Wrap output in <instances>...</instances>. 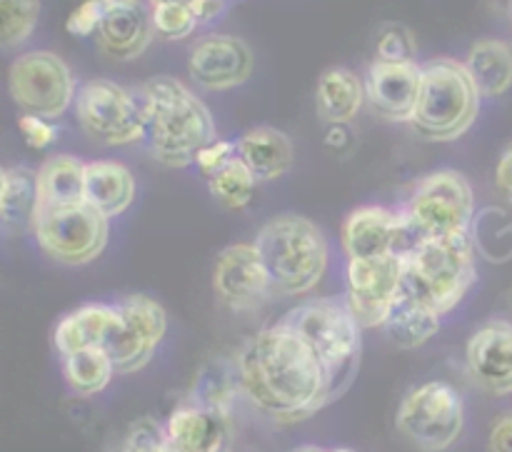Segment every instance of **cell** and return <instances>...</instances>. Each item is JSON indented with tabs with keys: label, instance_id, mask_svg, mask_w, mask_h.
Listing matches in <instances>:
<instances>
[{
	"label": "cell",
	"instance_id": "obj_1",
	"mask_svg": "<svg viewBox=\"0 0 512 452\" xmlns=\"http://www.w3.org/2000/svg\"><path fill=\"white\" fill-rule=\"evenodd\" d=\"M245 398L280 423H295L330 403L328 375L308 343L285 323L270 325L235 355Z\"/></svg>",
	"mask_w": 512,
	"mask_h": 452
},
{
	"label": "cell",
	"instance_id": "obj_2",
	"mask_svg": "<svg viewBox=\"0 0 512 452\" xmlns=\"http://www.w3.org/2000/svg\"><path fill=\"white\" fill-rule=\"evenodd\" d=\"M145 115V143L158 163L185 168L215 143V120L208 105L180 80L158 75L138 90Z\"/></svg>",
	"mask_w": 512,
	"mask_h": 452
},
{
	"label": "cell",
	"instance_id": "obj_3",
	"mask_svg": "<svg viewBox=\"0 0 512 452\" xmlns=\"http://www.w3.org/2000/svg\"><path fill=\"white\" fill-rule=\"evenodd\" d=\"M403 293L433 308L438 315L458 308L475 283V245L470 235L425 238L405 255Z\"/></svg>",
	"mask_w": 512,
	"mask_h": 452
},
{
	"label": "cell",
	"instance_id": "obj_4",
	"mask_svg": "<svg viewBox=\"0 0 512 452\" xmlns=\"http://www.w3.org/2000/svg\"><path fill=\"white\" fill-rule=\"evenodd\" d=\"M280 323L298 333L313 348L328 375L333 403L353 383L360 365V323L345 298H315L293 308Z\"/></svg>",
	"mask_w": 512,
	"mask_h": 452
},
{
	"label": "cell",
	"instance_id": "obj_5",
	"mask_svg": "<svg viewBox=\"0 0 512 452\" xmlns=\"http://www.w3.org/2000/svg\"><path fill=\"white\" fill-rule=\"evenodd\" d=\"M260 258L268 268L273 290L283 295H305L328 270V240L313 220L303 215H278L260 228L255 238Z\"/></svg>",
	"mask_w": 512,
	"mask_h": 452
},
{
	"label": "cell",
	"instance_id": "obj_6",
	"mask_svg": "<svg viewBox=\"0 0 512 452\" xmlns=\"http://www.w3.org/2000/svg\"><path fill=\"white\" fill-rule=\"evenodd\" d=\"M480 110V93L470 80L465 63L435 58L423 65V88L413 128L425 140L450 143L473 128Z\"/></svg>",
	"mask_w": 512,
	"mask_h": 452
},
{
	"label": "cell",
	"instance_id": "obj_7",
	"mask_svg": "<svg viewBox=\"0 0 512 452\" xmlns=\"http://www.w3.org/2000/svg\"><path fill=\"white\" fill-rule=\"evenodd\" d=\"M475 215L473 185L458 170L425 175L403 210L405 223L418 240L470 235Z\"/></svg>",
	"mask_w": 512,
	"mask_h": 452
},
{
	"label": "cell",
	"instance_id": "obj_8",
	"mask_svg": "<svg viewBox=\"0 0 512 452\" xmlns=\"http://www.w3.org/2000/svg\"><path fill=\"white\" fill-rule=\"evenodd\" d=\"M395 425L420 452H443L453 448L463 435V398L450 383L430 380L405 395Z\"/></svg>",
	"mask_w": 512,
	"mask_h": 452
},
{
	"label": "cell",
	"instance_id": "obj_9",
	"mask_svg": "<svg viewBox=\"0 0 512 452\" xmlns=\"http://www.w3.org/2000/svg\"><path fill=\"white\" fill-rule=\"evenodd\" d=\"M75 118L85 133L103 145L145 140V115L138 93L108 78L88 80L75 95Z\"/></svg>",
	"mask_w": 512,
	"mask_h": 452
},
{
	"label": "cell",
	"instance_id": "obj_10",
	"mask_svg": "<svg viewBox=\"0 0 512 452\" xmlns=\"http://www.w3.org/2000/svg\"><path fill=\"white\" fill-rule=\"evenodd\" d=\"M10 95L25 115L55 120L75 105L73 70L50 50H30L13 60L8 75Z\"/></svg>",
	"mask_w": 512,
	"mask_h": 452
},
{
	"label": "cell",
	"instance_id": "obj_11",
	"mask_svg": "<svg viewBox=\"0 0 512 452\" xmlns=\"http://www.w3.org/2000/svg\"><path fill=\"white\" fill-rule=\"evenodd\" d=\"M33 233L50 258L70 268H80L103 255L110 228L108 218L80 203L38 210Z\"/></svg>",
	"mask_w": 512,
	"mask_h": 452
},
{
	"label": "cell",
	"instance_id": "obj_12",
	"mask_svg": "<svg viewBox=\"0 0 512 452\" xmlns=\"http://www.w3.org/2000/svg\"><path fill=\"white\" fill-rule=\"evenodd\" d=\"M403 295L400 255L373 260H348V300L360 328H383L390 310Z\"/></svg>",
	"mask_w": 512,
	"mask_h": 452
},
{
	"label": "cell",
	"instance_id": "obj_13",
	"mask_svg": "<svg viewBox=\"0 0 512 452\" xmlns=\"http://www.w3.org/2000/svg\"><path fill=\"white\" fill-rule=\"evenodd\" d=\"M415 243L420 240L408 228L403 213L378 205L353 210L343 223V248L348 260L405 255Z\"/></svg>",
	"mask_w": 512,
	"mask_h": 452
},
{
	"label": "cell",
	"instance_id": "obj_14",
	"mask_svg": "<svg viewBox=\"0 0 512 452\" xmlns=\"http://www.w3.org/2000/svg\"><path fill=\"white\" fill-rule=\"evenodd\" d=\"M213 288L220 303L233 310H250L268 298L273 280L255 243L228 245L218 255Z\"/></svg>",
	"mask_w": 512,
	"mask_h": 452
},
{
	"label": "cell",
	"instance_id": "obj_15",
	"mask_svg": "<svg viewBox=\"0 0 512 452\" xmlns=\"http://www.w3.org/2000/svg\"><path fill=\"white\" fill-rule=\"evenodd\" d=\"M188 73L200 88L230 90L253 73V50L235 35H205L190 50Z\"/></svg>",
	"mask_w": 512,
	"mask_h": 452
},
{
	"label": "cell",
	"instance_id": "obj_16",
	"mask_svg": "<svg viewBox=\"0 0 512 452\" xmlns=\"http://www.w3.org/2000/svg\"><path fill=\"white\" fill-rule=\"evenodd\" d=\"M423 88V65L378 63L365 75V98L380 118L390 123H413Z\"/></svg>",
	"mask_w": 512,
	"mask_h": 452
},
{
	"label": "cell",
	"instance_id": "obj_17",
	"mask_svg": "<svg viewBox=\"0 0 512 452\" xmlns=\"http://www.w3.org/2000/svg\"><path fill=\"white\" fill-rule=\"evenodd\" d=\"M155 33L153 13L140 0H103L98 38L100 50L113 60H135Z\"/></svg>",
	"mask_w": 512,
	"mask_h": 452
},
{
	"label": "cell",
	"instance_id": "obj_18",
	"mask_svg": "<svg viewBox=\"0 0 512 452\" xmlns=\"http://www.w3.org/2000/svg\"><path fill=\"white\" fill-rule=\"evenodd\" d=\"M470 378L478 388L493 395H512V325H483L465 348Z\"/></svg>",
	"mask_w": 512,
	"mask_h": 452
},
{
	"label": "cell",
	"instance_id": "obj_19",
	"mask_svg": "<svg viewBox=\"0 0 512 452\" xmlns=\"http://www.w3.org/2000/svg\"><path fill=\"white\" fill-rule=\"evenodd\" d=\"M168 438L180 452H230L233 450V423L230 413L205 408L198 403H180L170 413Z\"/></svg>",
	"mask_w": 512,
	"mask_h": 452
},
{
	"label": "cell",
	"instance_id": "obj_20",
	"mask_svg": "<svg viewBox=\"0 0 512 452\" xmlns=\"http://www.w3.org/2000/svg\"><path fill=\"white\" fill-rule=\"evenodd\" d=\"M120 325H123V315H120L118 305L88 303L60 320L58 328H55L53 343L58 348L60 358L88 348L105 350V345L113 340Z\"/></svg>",
	"mask_w": 512,
	"mask_h": 452
},
{
	"label": "cell",
	"instance_id": "obj_21",
	"mask_svg": "<svg viewBox=\"0 0 512 452\" xmlns=\"http://www.w3.org/2000/svg\"><path fill=\"white\" fill-rule=\"evenodd\" d=\"M235 145H238V158L248 165L258 183L278 180L293 168V140L273 125L250 128L248 133L240 135V140H235Z\"/></svg>",
	"mask_w": 512,
	"mask_h": 452
},
{
	"label": "cell",
	"instance_id": "obj_22",
	"mask_svg": "<svg viewBox=\"0 0 512 452\" xmlns=\"http://www.w3.org/2000/svg\"><path fill=\"white\" fill-rule=\"evenodd\" d=\"M135 178L118 160H93L85 168V205L103 218H118L133 205Z\"/></svg>",
	"mask_w": 512,
	"mask_h": 452
},
{
	"label": "cell",
	"instance_id": "obj_23",
	"mask_svg": "<svg viewBox=\"0 0 512 452\" xmlns=\"http://www.w3.org/2000/svg\"><path fill=\"white\" fill-rule=\"evenodd\" d=\"M365 80L350 68H328L318 80V115L330 125H348L365 103Z\"/></svg>",
	"mask_w": 512,
	"mask_h": 452
},
{
	"label": "cell",
	"instance_id": "obj_24",
	"mask_svg": "<svg viewBox=\"0 0 512 452\" xmlns=\"http://www.w3.org/2000/svg\"><path fill=\"white\" fill-rule=\"evenodd\" d=\"M85 168L75 155H53L38 170V210L85 203Z\"/></svg>",
	"mask_w": 512,
	"mask_h": 452
},
{
	"label": "cell",
	"instance_id": "obj_25",
	"mask_svg": "<svg viewBox=\"0 0 512 452\" xmlns=\"http://www.w3.org/2000/svg\"><path fill=\"white\" fill-rule=\"evenodd\" d=\"M465 70L480 98H498L512 88V48L503 40L485 38L470 48Z\"/></svg>",
	"mask_w": 512,
	"mask_h": 452
},
{
	"label": "cell",
	"instance_id": "obj_26",
	"mask_svg": "<svg viewBox=\"0 0 512 452\" xmlns=\"http://www.w3.org/2000/svg\"><path fill=\"white\" fill-rule=\"evenodd\" d=\"M38 205V170L5 168L0 178V218L5 228H33Z\"/></svg>",
	"mask_w": 512,
	"mask_h": 452
},
{
	"label": "cell",
	"instance_id": "obj_27",
	"mask_svg": "<svg viewBox=\"0 0 512 452\" xmlns=\"http://www.w3.org/2000/svg\"><path fill=\"white\" fill-rule=\"evenodd\" d=\"M440 318H443V315L435 313L433 308H428V305H423L420 300L408 298V295L403 293L398 303H395V308L390 310L383 330L395 348L415 350L420 348V345L428 343V340L438 333Z\"/></svg>",
	"mask_w": 512,
	"mask_h": 452
},
{
	"label": "cell",
	"instance_id": "obj_28",
	"mask_svg": "<svg viewBox=\"0 0 512 452\" xmlns=\"http://www.w3.org/2000/svg\"><path fill=\"white\" fill-rule=\"evenodd\" d=\"M238 395H243V390H240L238 365H235V358L233 360L218 358L200 370L188 400L190 403L205 405V408H215V410H225V413H230L233 400L238 398Z\"/></svg>",
	"mask_w": 512,
	"mask_h": 452
},
{
	"label": "cell",
	"instance_id": "obj_29",
	"mask_svg": "<svg viewBox=\"0 0 512 452\" xmlns=\"http://www.w3.org/2000/svg\"><path fill=\"white\" fill-rule=\"evenodd\" d=\"M63 375L73 393L90 398L108 388L115 375V365L103 348H88L63 355Z\"/></svg>",
	"mask_w": 512,
	"mask_h": 452
},
{
	"label": "cell",
	"instance_id": "obj_30",
	"mask_svg": "<svg viewBox=\"0 0 512 452\" xmlns=\"http://www.w3.org/2000/svg\"><path fill=\"white\" fill-rule=\"evenodd\" d=\"M475 253L488 263H508L512 258V218L500 208H485L475 215L470 228Z\"/></svg>",
	"mask_w": 512,
	"mask_h": 452
},
{
	"label": "cell",
	"instance_id": "obj_31",
	"mask_svg": "<svg viewBox=\"0 0 512 452\" xmlns=\"http://www.w3.org/2000/svg\"><path fill=\"white\" fill-rule=\"evenodd\" d=\"M210 193L218 200L220 205L230 210H243L248 208L253 200L255 188H258V178L250 173L248 165L240 158H233L223 170L208 178Z\"/></svg>",
	"mask_w": 512,
	"mask_h": 452
},
{
	"label": "cell",
	"instance_id": "obj_32",
	"mask_svg": "<svg viewBox=\"0 0 512 452\" xmlns=\"http://www.w3.org/2000/svg\"><path fill=\"white\" fill-rule=\"evenodd\" d=\"M118 310L125 323L133 330H138L140 335H145L150 343L158 345L165 338L168 315H165L163 305L158 300L148 298V295H125L118 303Z\"/></svg>",
	"mask_w": 512,
	"mask_h": 452
},
{
	"label": "cell",
	"instance_id": "obj_33",
	"mask_svg": "<svg viewBox=\"0 0 512 452\" xmlns=\"http://www.w3.org/2000/svg\"><path fill=\"white\" fill-rule=\"evenodd\" d=\"M0 15H3V45L13 48L28 40L35 30L40 15V0H0Z\"/></svg>",
	"mask_w": 512,
	"mask_h": 452
},
{
	"label": "cell",
	"instance_id": "obj_34",
	"mask_svg": "<svg viewBox=\"0 0 512 452\" xmlns=\"http://www.w3.org/2000/svg\"><path fill=\"white\" fill-rule=\"evenodd\" d=\"M150 13H153L155 33L163 35L165 40L188 38V35L200 25L198 13H195L193 5L163 3V5H153Z\"/></svg>",
	"mask_w": 512,
	"mask_h": 452
},
{
	"label": "cell",
	"instance_id": "obj_35",
	"mask_svg": "<svg viewBox=\"0 0 512 452\" xmlns=\"http://www.w3.org/2000/svg\"><path fill=\"white\" fill-rule=\"evenodd\" d=\"M418 43L410 28L400 23H390L380 30L378 43H375V60L378 63H415Z\"/></svg>",
	"mask_w": 512,
	"mask_h": 452
},
{
	"label": "cell",
	"instance_id": "obj_36",
	"mask_svg": "<svg viewBox=\"0 0 512 452\" xmlns=\"http://www.w3.org/2000/svg\"><path fill=\"white\" fill-rule=\"evenodd\" d=\"M233 158H238V145L230 143V140H215L208 148L200 150L198 158H195V165H198V170L205 178H213V175L218 173V170H223Z\"/></svg>",
	"mask_w": 512,
	"mask_h": 452
},
{
	"label": "cell",
	"instance_id": "obj_37",
	"mask_svg": "<svg viewBox=\"0 0 512 452\" xmlns=\"http://www.w3.org/2000/svg\"><path fill=\"white\" fill-rule=\"evenodd\" d=\"M100 15H103V0H85V3H80L78 8L68 15L65 28H68V33L75 35V38L95 35L98 33Z\"/></svg>",
	"mask_w": 512,
	"mask_h": 452
},
{
	"label": "cell",
	"instance_id": "obj_38",
	"mask_svg": "<svg viewBox=\"0 0 512 452\" xmlns=\"http://www.w3.org/2000/svg\"><path fill=\"white\" fill-rule=\"evenodd\" d=\"M18 128L23 130L25 140H28V145H33V148H48V145H53L55 140H58V130H55V125H50V120L45 118H38V115H20L18 118Z\"/></svg>",
	"mask_w": 512,
	"mask_h": 452
},
{
	"label": "cell",
	"instance_id": "obj_39",
	"mask_svg": "<svg viewBox=\"0 0 512 452\" xmlns=\"http://www.w3.org/2000/svg\"><path fill=\"white\" fill-rule=\"evenodd\" d=\"M488 452H512V413L500 415L488 435Z\"/></svg>",
	"mask_w": 512,
	"mask_h": 452
},
{
	"label": "cell",
	"instance_id": "obj_40",
	"mask_svg": "<svg viewBox=\"0 0 512 452\" xmlns=\"http://www.w3.org/2000/svg\"><path fill=\"white\" fill-rule=\"evenodd\" d=\"M495 180H498V188L512 200V143L505 148V153L500 155L498 170H495Z\"/></svg>",
	"mask_w": 512,
	"mask_h": 452
},
{
	"label": "cell",
	"instance_id": "obj_41",
	"mask_svg": "<svg viewBox=\"0 0 512 452\" xmlns=\"http://www.w3.org/2000/svg\"><path fill=\"white\" fill-rule=\"evenodd\" d=\"M225 10V0H198L195 5V13H198L200 23H210V20L218 18Z\"/></svg>",
	"mask_w": 512,
	"mask_h": 452
},
{
	"label": "cell",
	"instance_id": "obj_42",
	"mask_svg": "<svg viewBox=\"0 0 512 452\" xmlns=\"http://www.w3.org/2000/svg\"><path fill=\"white\" fill-rule=\"evenodd\" d=\"M163 3H183V5H198V0H150V5H163Z\"/></svg>",
	"mask_w": 512,
	"mask_h": 452
},
{
	"label": "cell",
	"instance_id": "obj_43",
	"mask_svg": "<svg viewBox=\"0 0 512 452\" xmlns=\"http://www.w3.org/2000/svg\"><path fill=\"white\" fill-rule=\"evenodd\" d=\"M108 452H130V450H128V448H125V445H123V443H115V445H113V448H110Z\"/></svg>",
	"mask_w": 512,
	"mask_h": 452
},
{
	"label": "cell",
	"instance_id": "obj_44",
	"mask_svg": "<svg viewBox=\"0 0 512 452\" xmlns=\"http://www.w3.org/2000/svg\"><path fill=\"white\" fill-rule=\"evenodd\" d=\"M295 452H325V450H320V448H300V450H295Z\"/></svg>",
	"mask_w": 512,
	"mask_h": 452
},
{
	"label": "cell",
	"instance_id": "obj_45",
	"mask_svg": "<svg viewBox=\"0 0 512 452\" xmlns=\"http://www.w3.org/2000/svg\"><path fill=\"white\" fill-rule=\"evenodd\" d=\"M163 452H180L178 448H175V445L173 443H168V445H165V450Z\"/></svg>",
	"mask_w": 512,
	"mask_h": 452
},
{
	"label": "cell",
	"instance_id": "obj_46",
	"mask_svg": "<svg viewBox=\"0 0 512 452\" xmlns=\"http://www.w3.org/2000/svg\"><path fill=\"white\" fill-rule=\"evenodd\" d=\"M325 452H353V450H345V448H338V450H325Z\"/></svg>",
	"mask_w": 512,
	"mask_h": 452
},
{
	"label": "cell",
	"instance_id": "obj_47",
	"mask_svg": "<svg viewBox=\"0 0 512 452\" xmlns=\"http://www.w3.org/2000/svg\"><path fill=\"white\" fill-rule=\"evenodd\" d=\"M505 3H508V8H510V15H512V0H505Z\"/></svg>",
	"mask_w": 512,
	"mask_h": 452
}]
</instances>
